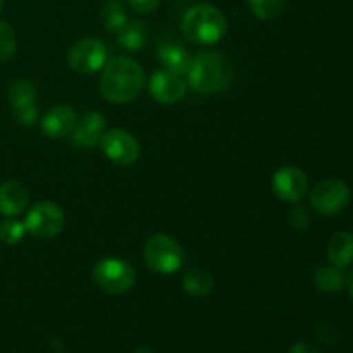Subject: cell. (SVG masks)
<instances>
[{
	"label": "cell",
	"mask_w": 353,
	"mask_h": 353,
	"mask_svg": "<svg viewBox=\"0 0 353 353\" xmlns=\"http://www.w3.org/2000/svg\"><path fill=\"white\" fill-rule=\"evenodd\" d=\"M145 86V71L134 59L117 55L105 62L100 76V93L107 102L128 103Z\"/></svg>",
	"instance_id": "1"
},
{
	"label": "cell",
	"mask_w": 353,
	"mask_h": 353,
	"mask_svg": "<svg viewBox=\"0 0 353 353\" xmlns=\"http://www.w3.org/2000/svg\"><path fill=\"white\" fill-rule=\"evenodd\" d=\"M190 88L199 95H214L224 92L233 83L234 69L226 55L219 52H200L192 57L188 72Z\"/></svg>",
	"instance_id": "2"
},
{
	"label": "cell",
	"mask_w": 353,
	"mask_h": 353,
	"mask_svg": "<svg viewBox=\"0 0 353 353\" xmlns=\"http://www.w3.org/2000/svg\"><path fill=\"white\" fill-rule=\"evenodd\" d=\"M181 31L190 43L209 47L219 43L226 37L228 19L216 6L196 3L183 16Z\"/></svg>",
	"instance_id": "3"
},
{
	"label": "cell",
	"mask_w": 353,
	"mask_h": 353,
	"mask_svg": "<svg viewBox=\"0 0 353 353\" xmlns=\"http://www.w3.org/2000/svg\"><path fill=\"white\" fill-rule=\"evenodd\" d=\"M143 261L154 274L171 276L181 269L185 262V252L172 236L155 233L145 241Z\"/></svg>",
	"instance_id": "4"
},
{
	"label": "cell",
	"mask_w": 353,
	"mask_h": 353,
	"mask_svg": "<svg viewBox=\"0 0 353 353\" xmlns=\"http://www.w3.org/2000/svg\"><path fill=\"white\" fill-rule=\"evenodd\" d=\"M92 279L97 288L109 295H123L130 292L137 281V271L128 261L119 257H105L95 264Z\"/></svg>",
	"instance_id": "5"
},
{
	"label": "cell",
	"mask_w": 353,
	"mask_h": 353,
	"mask_svg": "<svg viewBox=\"0 0 353 353\" xmlns=\"http://www.w3.org/2000/svg\"><path fill=\"white\" fill-rule=\"evenodd\" d=\"M24 226H26V233H30L31 236L47 240L62 233L65 226V214L61 205L43 200V202L34 203L28 210Z\"/></svg>",
	"instance_id": "6"
},
{
	"label": "cell",
	"mask_w": 353,
	"mask_h": 353,
	"mask_svg": "<svg viewBox=\"0 0 353 353\" xmlns=\"http://www.w3.org/2000/svg\"><path fill=\"white\" fill-rule=\"evenodd\" d=\"M107 62V47L99 38L86 37L76 41L68 52V64L79 74L102 71Z\"/></svg>",
	"instance_id": "7"
},
{
	"label": "cell",
	"mask_w": 353,
	"mask_h": 353,
	"mask_svg": "<svg viewBox=\"0 0 353 353\" xmlns=\"http://www.w3.org/2000/svg\"><path fill=\"white\" fill-rule=\"evenodd\" d=\"M350 188L341 179L330 178L317 183L310 192V207L323 216H334L347 209Z\"/></svg>",
	"instance_id": "8"
},
{
	"label": "cell",
	"mask_w": 353,
	"mask_h": 353,
	"mask_svg": "<svg viewBox=\"0 0 353 353\" xmlns=\"http://www.w3.org/2000/svg\"><path fill=\"white\" fill-rule=\"evenodd\" d=\"M102 154L116 165H131L140 157V143L126 130L112 128L103 133L100 140Z\"/></svg>",
	"instance_id": "9"
},
{
	"label": "cell",
	"mask_w": 353,
	"mask_h": 353,
	"mask_svg": "<svg viewBox=\"0 0 353 353\" xmlns=\"http://www.w3.org/2000/svg\"><path fill=\"white\" fill-rule=\"evenodd\" d=\"M9 105L17 123L33 126L38 121L37 88L28 79H14L9 86Z\"/></svg>",
	"instance_id": "10"
},
{
	"label": "cell",
	"mask_w": 353,
	"mask_h": 353,
	"mask_svg": "<svg viewBox=\"0 0 353 353\" xmlns=\"http://www.w3.org/2000/svg\"><path fill=\"white\" fill-rule=\"evenodd\" d=\"M272 192L279 200L288 203H296L307 195L309 190V178L302 169L295 165H285L278 169L272 176Z\"/></svg>",
	"instance_id": "11"
},
{
	"label": "cell",
	"mask_w": 353,
	"mask_h": 353,
	"mask_svg": "<svg viewBox=\"0 0 353 353\" xmlns=\"http://www.w3.org/2000/svg\"><path fill=\"white\" fill-rule=\"evenodd\" d=\"M186 90H188V86L183 81L181 76L165 71V69L164 71H155L148 81V92H150L152 99L157 100L159 103H164V105H172V103L185 99Z\"/></svg>",
	"instance_id": "12"
},
{
	"label": "cell",
	"mask_w": 353,
	"mask_h": 353,
	"mask_svg": "<svg viewBox=\"0 0 353 353\" xmlns=\"http://www.w3.org/2000/svg\"><path fill=\"white\" fill-rule=\"evenodd\" d=\"M103 133H105V117L103 114L93 110V112H86L79 117L69 137L78 148L92 150L93 147L100 145Z\"/></svg>",
	"instance_id": "13"
},
{
	"label": "cell",
	"mask_w": 353,
	"mask_h": 353,
	"mask_svg": "<svg viewBox=\"0 0 353 353\" xmlns=\"http://www.w3.org/2000/svg\"><path fill=\"white\" fill-rule=\"evenodd\" d=\"M76 123H78V114L68 103H59L52 107L43 117H41V131L48 138H65L72 133Z\"/></svg>",
	"instance_id": "14"
},
{
	"label": "cell",
	"mask_w": 353,
	"mask_h": 353,
	"mask_svg": "<svg viewBox=\"0 0 353 353\" xmlns=\"http://www.w3.org/2000/svg\"><path fill=\"white\" fill-rule=\"evenodd\" d=\"M30 203V193L26 186L17 181H6L0 185V214L6 217H16L24 212Z\"/></svg>",
	"instance_id": "15"
},
{
	"label": "cell",
	"mask_w": 353,
	"mask_h": 353,
	"mask_svg": "<svg viewBox=\"0 0 353 353\" xmlns=\"http://www.w3.org/2000/svg\"><path fill=\"white\" fill-rule=\"evenodd\" d=\"M157 57L164 64L165 71L174 72L178 76H186L192 64L190 52L178 41H164L159 45Z\"/></svg>",
	"instance_id": "16"
},
{
	"label": "cell",
	"mask_w": 353,
	"mask_h": 353,
	"mask_svg": "<svg viewBox=\"0 0 353 353\" xmlns=\"http://www.w3.org/2000/svg\"><path fill=\"white\" fill-rule=\"evenodd\" d=\"M327 259L331 265L345 269L353 264V233L338 231L327 243Z\"/></svg>",
	"instance_id": "17"
},
{
	"label": "cell",
	"mask_w": 353,
	"mask_h": 353,
	"mask_svg": "<svg viewBox=\"0 0 353 353\" xmlns=\"http://www.w3.org/2000/svg\"><path fill=\"white\" fill-rule=\"evenodd\" d=\"M117 43L124 48V50L130 52H138L145 47L148 38V30L145 26V23L134 19L130 21L117 31Z\"/></svg>",
	"instance_id": "18"
},
{
	"label": "cell",
	"mask_w": 353,
	"mask_h": 353,
	"mask_svg": "<svg viewBox=\"0 0 353 353\" xmlns=\"http://www.w3.org/2000/svg\"><path fill=\"white\" fill-rule=\"evenodd\" d=\"M183 290L192 296H207L214 290V278L205 269H190L183 276Z\"/></svg>",
	"instance_id": "19"
},
{
	"label": "cell",
	"mask_w": 353,
	"mask_h": 353,
	"mask_svg": "<svg viewBox=\"0 0 353 353\" xmlns=\"http://www.w3.org/2000/svg\"><path fill=\"white\" fill-rule=\"evenodd\" d=\"M345 281H347V276H345L343 269L336 268V265L319 268L314 274V285L324 293H338L345 286Z\"/></svg>",
	"instance_id": "20"
},
{
	"label": "cell",
	"mask_w": 353,
	"mask_h": 353,
	"mask_svg": "<svg viewBox=\"0 0 353 353\" xmlns=\"http://www.w3.org/2000/svg\"><path fill=\"white\" fill-rule=\"evenodd\" d=\"M100 17L105 30L117 33L128 23V14L121 0H105L100 9Z\"/></svg>",
	"instance_id": "21"
},
{
	"label": "cell",
	"mask_w": 353,
	"mask_h": 353,
	"mask_svg": "<svg viewBox=\"0 0 353 353\" xmlns=\"http://www.w3.org/2000/svg\"><path fill=\"white\" fill-rule=\"evenodd\" d=\"M252 14L259 19H276L285 12L288 0H247Z\"/></svg>",
	"instance_id": "22"
},
{
	"label": "cell",
	"mask_w": 353,
	"mask_h": 353,
	"mask_svg": "<svg viewBox=\"0 0 353 353\" xmlns=\"http://www.w3.org/2000/svg\"><path fill=\"white\" fill-rule=\"evenodd\" d=\"M26 233L24 221L16 219V217H7L0 223V241L6 245H16L23 240Z\"/></svg>",
	"instance_id": "23"
},
{
	"label": "cell",
	"mask_w": 353,
	"mask_h": 353,
	"mask_svg": "<svg viewBox=\"0 0 353 353\" xmlns=\"http://www.w3.org/2000/svg\"><path fill=\"white\" fill-rule=\"evenodd\" d=\"M17 40L16 33L7 23L0 21V64L10 61L16 54Z\"/></svg>",
	"instance_id": "24"
},
{
	"label": "cell",
	"mask_w": 353,
	"mask_h": 353,
	"mask_svg": "<svg viewBox=\"0 0 353 353\" xmlns=\"http://www.w3.org/2000/svg\"><path fill=\"white\" fill-rule=\"evenodd\" d=\"M292 226L295 228L296 231H305L310 224V217L309 212L303 209L302 205H296L295 209L292 210Z\"/></svg>",
	"instance_id": "25"
},
{
	"label": "cell",
	"mask_w": 353,
	"mask_h": 353,
	"mask_svg": "<svg viewBox=\"0 0 353 353\" xmlns=\"http://www.w3.org/2000/svg\"><path fill=\"white\" fill-rule=\"evenodd\" d=\"M131 9L138 14H150L159 7L161 0H128Z\"/></svg>",
	"instance_id": "26"
},
{
	"label": "cell",
	"mask_w": 353,
	"mask_h": 353,
	"mask_svg": "<svg viewBox=\"0 0 353 353\" xmlns=\"http://www.w3.org/2000/svg\"><path fill=\"white\" fill-rule=\"evenodd\" d=\"M290 353H319V352H317V348H314L312 345L305 343V341H299V343H295L292 348H290Z\"/></svg>",
	"instance_id": "27"
},
{
	"label": "cell",
	"mask_w": 353,
	"mask_h": 353,
	"mask_svg": "<svg viewBox=\"0 0 353 353\" xmlns=\"http://www.w3.org/2000/svg\"><path fill=\"white\" fill-rule=\"evenodd\" d=\"M345 285L348 286V292H350V295L353 296V269L350 272H348L347 276V281H345Z\"/></svg>",
	"instance_id": "28"
},
{
	"label": "cell",
	"mask_w": 353,
	"mask_h": 353,
	"mask_svg": "<svg viewBox=\"0 0 353 353\" xmlns=\"http://www.w3.org/2000/svg\"><path fill=\"white\" fill-rule=\"evenodd\" d=\"M134 353H154V352H152V348H147V347H143V348H138V350L134 352Z\"/></svg>",
	"instance_id": "29"
},
{
	"label": "cell",
	"mask_w": 353,
	"mask_h": 353,
	"mask_svg": "<svg viewBox=\"0 0 353 353\" xmlns=\"http://www.w3.org/2000/svg\"><path fill=\"white\" fill-rule=\"evenodd\" d=\"M3 6H6V0H0V10L3 9Z\"/></svg>",
	"instance_id": "30"
}]
</instances>
